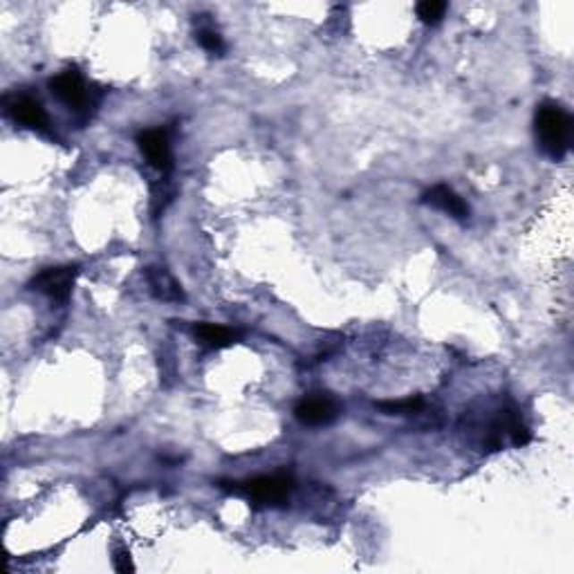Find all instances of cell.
I'll return each mask as SVG.
<instances>
[{"label": "cell", "instance_id": "cell-1", "mask_svg": "<svg viewBox=\"0 0 574 574\" xmlns=\"http://www.w3.org/2000/svg\"><path fill=\"white\" fill-rule=\"evenodd\" d=\"M534 131L543 153L552 160H563L572 144V117L554 101L538 106L534 117Z\"/></svg>", "mask_w": 574, "mask_h": 574}, {"label": "cell", "instance_id": "cell-2", "mask_svg": "<svg viewBox=\"0 0 574 574\" xmlns=\"http://www.w3.org/2000/svg\"><path fill=\"white\" fill-rule=\"evenodd\" d=\"M232 492L242 494L249 501L263 502V505H283L294 492L292 476L274 474V476H258L247 483H233Z\"/></svg>", "mask_w": 574, "mask_h": 574}, {"label": "cell", "instance_id": "cell-3", "mask_svg": "<svg viewBox=\"0 0 574 574\" xmlns=\"http://www.w3.org/2000/svg\"><path fill=\"white\" fill-rule=\"evenodd\" d=\"M74 278H77V267H70V265H65V267H47L46 272L32 278L30 287L46 294L52 301L65 303L72 294Z\"/></svg>", "mask_w": 574, "mask_h": 574}, {"label": "cell", "instance_id": "cell-4", "mask_svg": "<svg viewBox=\"0 0 574 574\" xmlns=\"http://www.w3.org/2000/svg\"><path fill=\"white\" fill-rule=\"evenodd\" d=\"M137 144H139L141 156L147 157L148 165L162 175L169 173L173 169V156H171V144L166 131L153 128V131H144L137 135Z\"/></svg>", "mask_w": 574, "mask_h": 574}, {"label": "cell", "instance_id": "cell-5", "mask_svg": "<svg viewBox=\"0 0 574 574\" xmlns=\"http://www.w3.org/2000/svg\"><path fill=\"white\" fill-rule=\"evenodd\" d=\"M5 106L7 114H10L16 123H23L25 128H32V131L47 132L50 119H47L46 108L38 104V99H34V97L30 95H12L7 97Z\"/></svg>", "mask_w": 574, "mask_h": 574}, {"label": "cell", "instance_id": "cell-6", "mask_svg": "<svg viewBox=\"0 0 574 574\" xmlns=\"http://www.w3.org/2000/svg\"><path fill=\"white\" fill-rule=\"evenodd\" d=\"M50 90L55 92V97L59 101H63L65 106L74 110H83L90 101V95H88V88L83 83L81 74L77 70H65V72L56 74L50 81Z\"/></svg>", "mask_w": 574, "mask_h": 574}, {"label": "cell", "instance_id": "cell-7", "mask_svg": "<svg viewBox=\"0 0 574 574\" xmlns=\"http://www.w3.org/2000/svg\"><path fill=\"white\" fill-rule=\"evenodd\" d=\"M294 415L301 424H308V426H328L337 419L339 409L330 397L317 395V397H306L297 404L294 409Z\"/></svg>", "mask_w": 574, "mask_h": 574}, {"label": "cell", "instance_id": "cell-8", "mask_svg": "<svg viewBox=\"0 0 574 574\" xmlns=\"http://www.w3.org/2000/svg\"><path fill=\"white\" fill-rule=\"evenodd\" d=\"M422 202L428 207H434V209L444 211V214H449L456 220H465L467 215H469V207H467V202L462 200L452 187H444V184L428 189V191L422 196Z\"/></svg>", "mask_w": 574, "mask_h": 574}, {"label": "cell", "instance_id": "cell-9", "mask_svg": "<svg viewBox=\"0 0 574 574\" xmlns=\"http://www.w3.org/2000/svg\"><path fill=\"white\" fill-rule=\"evenodd\" d=\"M148 285H151L153 297L160 299V301H184V292L180 283L166 272L165 267H148L147 269Z\"/></svg>", "mask_w": 574, "mask_h": 574}, {"label": "cell", "instance_id": "cell-10", "mask_svg": "<svg viewBox=\"0 0 574 574\" xmlns=\"http://www.w3.org/2000/svg\"><path fill=\"white\" fill-rule=\"evenodd\" d=\"M193 334H196L198 342L205 348H209V350H220V348L232 346L238 339V334L233 333V330L214 324H198L196 328H193Z\"/></svg>", "mask_w": 574, "mask_h": 574}, {"label": "cell", "instance_id": "cell-11", "mask_svg": "<svg viewBox=\"0 0 574 574\" xmlns=\"http://www.w3.org/2000/svg\"><path fill=\"white\" fill-rule=\"evenodd\" d=\"M379 410L384 415H413L424 409V401L419 397H409V400H391V401H377Z\"/></svg>", "mask_w": 574, "mask_h": 574}, {"label": "cell", "instance_id": "cell-12", "mask_svg": "<svg viewBox=\"0 0 574 574\" xmlns=\"http://www.w3.org/2000/svg\"><path fill=\"white\" fill-rule=\"evenodd\" d=\"M418 19L426 25H435L444 19V12H447V3H440V0H424L418 5Z\"/></svg>", "mask_w": 574, "mask_h": 574}, {"label": "cell", "instance_id": "cell-13", "mask_svg": "<svg viewBox=\"0 0 574 574\" xmlns=\"http://www.w3.org/2000/svg\"><path fill=\"white\" fill-rule=\"evenodd\" d=\"M198 43H200L209 55H223L224 52V41L215 30H200V32H198Z\"/></svg>", "mask_w": 574, "mask_h": 574}, {"label": "cell", "instance_id": "cell-14", "mask_svg": "<svg viewBox=\"0 0 574 574\" xmlns=\"http://www.w3.org/2000/svg\"><path fill=\"white\" fill-rule=\"evenodd\" d=\"M510 435H511V443H514L516 447H525V444L529 443V438H532V435H529V428L525 426L519 418H511Z\"/></svg>", "mask_w": 574, "mask_h": 574}, {"label": "cell", "instance_id": "cell-15", "mask_svg": "<svg viewBox=\"0 0 574 574\" xmlns=\"http://www.w3.org/2000/svg\"><path fill=\"white\" fill-rule=\"evenodd\" d=\"M113 563H114V570H117V572H122V574L132 572V570H135V565H132V559H131V554H128V550L114 552Z\"/></svg>", "mask_w": 574, "mask_h": 574}]
</instances>
